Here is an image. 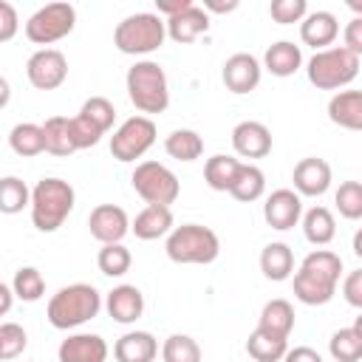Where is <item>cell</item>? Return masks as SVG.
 <instances>
[{"mask_svg": "<svg viewBox=\"0 0 362 362\" xmlns=\"http://www.w3.org/2000/svg\"><path fill=\"white\" fill-rule=\"evenodd\" d=\"M339 272H342L339 255L328 249H314L311 255L303 257L294 274V297L305 305H325L337 291Z\"/></svg>", "mask_w": 362, "mask_h": 362, "instance_id": "1", "label": "cell"}, {"mask_svg": "<svg viewBox=\"0 0 362 362\" xmlns=\"http://www.w3.org/2000/svg\"><path fill=\"white\" fill-rule=\"evenodd\" d=\"M102 308V297L93 286L88 283H71L62 286L51 300H48V322L59 331L76 328L88 320H93Z\"/></svg>", "mask_w": 362, "mask_h": 362, "instance_id": "2", "label": "cell"}, {"mask_svg": "<svg viewBox=\"0 0 362 362\" xmlns=\"http://www.w3.org/2000/svg\"><path fill=\"white\" fill-rule=\"evenodd\" d=\"M74 187L62 178H42L31 189V223L40 232H57L74 209Z\"/></svg>", "mask_w": 362, "mask_h": 362, "instance_id": "3", "label": "cell"}, {"mask_svg": "<svg viewBox=\"0 0 362 362\" xmlns=\"http://www.w3.org/2000/svg\"><path fill=\"white\" fill-rule=\"evenodd\" d=\"M127 96L141 113H164L170 105L167 74L158 62L141 59L127 71Z\"/></svg>", "mask_w": 362, "mask_h": 362, "instance_id": "4", "label": "cell"}, {"mask_svg": "<svg viewBox=\"0 0 362 362\" xmlns=\"http://www.w3.org/2000/svg\"><path fill=\"white\" fill-rule=\"evenodd\" d=\"M308 82L320 90H337L345 88L348 82H354V76L359 74V57L354 51H348L345 45H334L325 51H317L308 59Z\"/></svg>", "mask_w": 362, "mask_h": 362, "instance_id": "5", "label": "cell"}, {"mask_svg": "<svg viewBox=\"0 0 362 362\" xmlns=\"http://www.w3.org/2000/svg\"><path fill=\"white\" fill-rule=\"evenodd\" d=\"M164 249L173 263H212L221 252V240L209 226L184 223L167 235Z\"/></svg>", "mask_w": 362, "mask_h": 362, "instance_id": "6", "label": "cell"}, {"mask_svg": "<svg viewBox=\"0 0 362 362\" xmlns=\"http://www.w3.org/2000/svg\"><path fill=\"white\" fill-rule=\"evenodd\" d=\"M167 37V23L158 17V14H150V11H139V14H130L124 17L116 31H113V45L122 51V54H153L156 48H161Z\"/></svg>", "mask_w": 362, "mask_h": 362, "instance_id": "7", "label": "cell"}, {"mask_svg": "<svg viewBox=\"0 0 362 362\" xmlns=\"http://www.w3.org/2000/svg\"><path fill=\"white\" fill-rule=\"evenodd\" d=\"M130 181H133L136 195L144 198L147 206H170L181 192V184H178L175 173L170 167L158 164V161H141L133 170Z\"/></svg>", "mask_w": 362, "mask_h": 362, "instance_id": "8", "label": "cell"}, {"mask_svg": "<svg viewBox=\"0 0 362 362\" xmlns=\"http://www.w3.org/2000/svg\"><path fill=\"white\" fill-rule=\"evenodd\" d=\"M76 8L71 3H48L37 8L25 23V37L34 45H51L74 31Z\"/></svg>", "mask_w": 362, "mask_h": 362, "instance_id": "9", "label": "cell"}, {"mask_svg": "<svg viewBox=\"0 0 362 362\" xmlns=\"http://www.w3.org/2000/svg\"><path fill=\"white\" fill-rule=\"evenodd\" d=\"M156 144V124L147 116H130L110 136V153L116 161H136Z\"/></svg>", "mask_w": 362, "mask_h": 362, "instance_id": "10", "label": "cell"}, {"mask_svg": "<svg viewBox=\"0 0 362 362\" xmlns=\"http://www.w3.org/2000/svg\"><path fill=\"white\" fill-rule=\"evenodd\" d=\"M25 74H28V82L37 88V90H54L65 82L68 76V59L62 51L57 48H40L28 57L25 62Z\"/></svg>", "mask_w": 362, "mask_h": 362, "instance_id": "11", "label": "cell"}, {"mask_svg": "<svg viewBox=\"0 0 362 362\" xmlns=\"http://www.w3.org/2000/svg\"><path fill=\"white\" fill-rule=\"evenodd\" d=\"M88 229L90 235L105 246V243H122V238L130 232V221L127 212L116 204H99L90 218H88Z\"/></svg>", "mask_w": 362, "mask_h": 362, "instance_id": "12", "label": "cell"}, {"mask_svg": "<svg viewBox=\"0 0 362 362\" xmlns=\"http://www.w3.org/2000/svg\"><path fill=\"white\" fill-rule=\"evenodd\" d=\"M300 212H303V201H300V192H294V189H274L263 204L266 223L280 232L291 229L300 221Z\"/></svg>", "mask_w": 362, "mask_h": 362, "instance_id": "13", "label": "cell"}, {"mask_svg": "<svg viewBox=\"0 0 362 362\" xmlns=\"http://www.w3.org/2000/svg\"><path fill=\"white\" fill-rule=\"evenodd\" d=\"M223 85L232 90V93H249L260 85V62L252 57V54H232L226 62H223Z\"/></svg>", "mask_w": 362, "mask_h": 362, "instance_id": "14", "label": "cell"}, {"mask_svg": "<svg viewBox=\"0 0 362 362\" xmlns=\"http://www.w3.org/2000/svg\"><path fill=\"white\" fill-rule=\"evenodd\" d=\"M232 147L243 158H263L272 153V133L263 122H240L232 130Z\"/></svg>", "mask_w": 362, "mask_h": 362, "instance_id": "15", "label": "cell"}, {"mask_svg": "<svg viewBox=\"0 0 362 362\" xmlns=\"http://www.w3.org/2000/svg\"><path fill=\"white\" fill-rule=\"evenodd\" d=\"M291 181H294V189L300 195L317 198L331 187V167H328L325 158H314V156L303 158V161H297V167L291 173Z\"/></svg>", "mask_w": 362, "mask_h": 362, "instance_id": "16", "label": "cell"}, {"mask_svg": "<svg viewBox=\"0 0 362 362\" xmlns=\"http://www.w3.org/2000/svg\"><path fill=\"white\" fill-rule=\"evenodd\" d=\"M57 356H59V362H105L107 342L99 334H74V337L62 339Z\"/></svg>", "mask_w": 362, "mask_h": 362, "instance_id": "17", "label": "cell"}, {"mask_svg": "<svg viewBox=\"0 0 362 362\" xmlns=\"http://www.w3.org/2000/svg\"><path fill=\"white\" fill-rule=\"evenodd\" d=\"M339 34V23L331 11H311L303 23H300V40L311 48L325 51V45H331Z\"/></svg>", "mask_w": 362, "mask_h": 362, "instance_id": "18", "label": "cell"}, {"mask_svg": "<svg viewBox=\"0 0 362 362\" xmlns=\"http://www.w3.org/2000/svg\"><path fill=\"white\" fill-rule=\"evenodd\" d=\"M156 354H158V342L147 331H130L119 337L113 345V356L119 362H153Z\"/></svg>", "mask_w": 362, "mask_h": 362, "instance_id": "19", "label": "cell"}, {"mask_svg": "<svg viewBox=\"0 0 362 362\" xmlns=\"http://www.w3.org/2000/svg\"><path fill=\"white\" fill-rule=\"evenodd\" d=\"M328 119L345 130H362V90H339L328 102Z\"/></svg>", "mask_w": 362, "mask_h": 362, "instance_id": "20", "label": "cell"}, {"mask_svg": "<svg viewBox=\"0 0 362 362\" xmlns=\"http://www.w3.org/2000/svg\"><path fill=\"white\" fill-rule=\"evenodd\" d=\"M141 311H144V297H141V291L136 286H127L124 283V286H116L107 294V314L116 322H122V325L136 322L141 317Z\"/></svg>", "mask_w": 362, "mask_h": 362, "instance_id": "21", "label": "cell"}, {"mask_svg": "<svg viewBox=\"0 0 362 362\" xmlns=\"http://www.w3.org/2000/svg\"><path fill=\"white\" fill-rule=\"evenodd\" d=\"M206 28H209V17L201 6H189L181 14L167 20V34L175 42H195Z\"/></svg>", "mask_w": 362, "mask_h": 362, "instance_id": "22", "label": "cell"}, {"mask_svg": "<svg viewBox=\"0 0 362 362\" xmlns=\"http://www.w3.org/2000/svg\"><path fill=\"white\" fill-rule=\"evenodd\" d=\"M130 232L139 240H156L161 235H170L173 232V212H170V206H144L136 215V221L130 223Z\"/></svg>", "mask_w": 362, "mask_h": 362, "instance_id": "23", "label": "cell"}, {"mask_svg": "<svg viewBox=\"0 0 362 362\" xmlns=\"http://www.w3.org/2000/svg\"><path fill=\"white\" fill-rule=\"evenodd\" d=\"M260 272L269 280H274V283L291 277V272H294V252L286 243H280V240L263 246V252H260Z\"/></svg>", "mask_w": 362, "mask_h": 362, "instance_id": "24", "label": "cell"}, {"mask_svg": "<svg viewBox=\"0 0 362 362\" xmlns=\"http://www.w3.org/2000/svg\"><path fill=\"white\" fill-rule=\"evenodd\" d=\"M266 71L274 74V76H291L300 65H303V54H300V45L288 42V40H280L274 45L266 48Z\"/></svg>", "mask_w": 362, "mask_h": 362, "instance_id": "25", "label": "cell"}, {"mask_svg": "<svg viewBox=\"0 0 362 362\" xmlns=\"http://www.w3.org/2000/svg\"><path fill=\"white\" fill-rule=\"evenodd\" d=\"M246 351L255 362H280L288 351V342L286 337H277V334H269L263 328H255L246 339Z\"/></svg>", "mask_w": 362, "mask_h": 362, "instance_id": "26", "label": "cell"}, {"mask_svg": "<svg viewBox=\"0 0 362 362\" xmlns=\"http://www.w3.org/2000/svg\"><path fill=\"white\" fill-rule=\"evenodd\" d=\"M238 170H240V161L238 158L218 153V156L206 158V164H204V181L215 192H229L232 184H235V178H238Z\"/></svg>", "mask_w": 362, "mask_h": 362, "instance_id": "27", "label": "cell"}, {"mask_svg": "<svg viewBox=\"0 0 362 362\" xmlns=\"http://www.w3.org/2000/svg\"><path fill=\"white\" fill-rule=\"evenodd\" d=\"M257 328L288 339V334H291V328H294V308H291V303H288V300H280V297H277V300H269V303L263 305V311H260Z\"/></svg>", "mask_w": 362, "mask_h": 362, "instance_id": "28", "label": "cell"}, {"mask_svg": "<svg viewBox=\"0 0 362 362\" xmlns=\"http://www.w3.org/2000/svg\"><path fill=\"white\" fill-rule=\"evenodd\" d=\"M42 133H45V153H51V156L76 153V141H74V133H71V119L51 116V119H45Z\"/></svg>", "mask_w": 362, "mask_h": 362, "instance_id": "29", "label": "cell"}, {"mask_svg": "<svg viewBox=\"0 0 362 362\" xmlns=\"http://www.w3.org/2000/svg\"><path fill=\"white\" fill-rule=\"evenodd\" d=\"M8 144L17 156L23 158H31V156H40L45 150V133H42V124H34V122H23V124H14L11 133H8Z\"/></svg>", "mask_w": 362, "mask_h": 362, "instance_id": "30", "label": "cell"}, {"mask_svg": "<svg viewBox=\"0 0 362 362\" xmlns=\"http://www.w3.org/2000/svg\"><path fill=\"white\" fill-rule=\"evenodd\" d=\"M303 232H305V240L314 243V246H325L334 240L337 235V223H334V215L331 209L325 206H311L303 218Z\"/></svg>", "mask_w": 362, "mask_h": 362, "instance_id": "31", "label": "cell"}, {"mask_svg": "<svg viewBox=\"0 0 362 362\" xmlns=\"http://www.w3.org/2000/svg\"><path fill=\"white\" fill-rule=\"evenodd\" d=\"M263 189H266V175H263V170L255 167V164H240L238 178H235V184H232L229 195H232L235 201L249 204V201H257V198L263 195Z\"/></svg>", "mask_w": 362, "mask_h": 362, "instance_id": "32", "label": "cell"}, {"mask_svg": "<svg viewBox=\"0 0 362 362\" xmlns=\"http://www.w3.org/2000/svg\"><path fill=\"white\" fill-rule=\"evenodd\" d=\"M164 150H167V156H173V158H178V161H195V158H201V153H204V139H201L195 130L181 127V130H173V133L167 136Z\"/></svg>", "mask_w": 362, "mask_h": 362, "instance_id": "33", "label": "cell"}, {"mask_svg": "<svg viewBox=\"0 0 362 362\" xmlns=\"http://www.w3.org/2000/svg\"><path fill=\"white\" fill-rule=\"evenodd\" d=\"M164 362H201V345L189 334H173L161 345Z\"/></svg>", "mask_w": 362, "mask_h": 362, "instance_id": "34", "label": "cell"}, {"mask_svg": "<svg viewBox=\"0 0 362 362\" xmlns=\"http://www.w3.org/2000/svg\"><path fill=\"white\" fill-rule=\"evenodd\" d=\"M96 263H99V272H102V274H107V277H122V274H127L133 257H130V249H127V246H122V243H105V246L99 249Z\"/></svg>", "mask_w": 362, "mask_h": 362, "instance_id": "35", "label": "cell"}, {"mask_svg": "<svg viewBox=\"0 0 362 362\" xmlns=\"http://www.w3.org/2000/svg\"><path fill=\"white\" fill-rule=\"evenodd\" d=\"M328 351H331V356L337 362H359L362 359V337L354 331V325L351 328H339L331 337Z\"/></svg>", "mask_w": 362, "mask_h": 362, "instance_id": "36", "label": "cell"}, {"mask_svg": "<svg viewBox=\"0 0 362 362\" xmlns=\"http://www.w3.org/2000/svg\"><path fill=\"white\" fill-rule=\"evenodd\" d=\"M23 206H31V192H28V187H25L20 178L6 175V178L0 181V209H3L6 215H14V212H20Z\"/></svg>", "mask_w": 362, "mask_h": 362, "instance_id": "37", "label": "cell"}, {"mask_svg": "<svg viewBox=\"0 0 362 362\" xmlns=\"http://www.w3.org/2000/svg\"><path fill=\"white\" fill-rule=\"evenodd\" d=\"M11 288H14V294H17L23 303H34V300L42 297V291H45V280H42V274H40L34 266H23V269L14 272Z\"/></svg>", "mask_w": 362, "mask_h": 362, "instance_id": "38", "label": "cell"}, {"mask_svg": "<svg viewBox=\"0 0 362 362\" xmlns=\"http://www.w3.org/2000/svg\"><path fill=\"white\" fill-rule=\"evenodd\" d=\"M334 204H337L342 218L359 221L362 218V184L359 181H342L337 195H334Z\"/></svg>", "mask_w": 362, "mask_h": 362, "instance_id": "39", "label": "cell"}, {"mask_svg": "<svg viewBox=\"0 0 362 362\" xmlns=\"http://www.w3.org/2000/svg\"><path fill=\"white\" fill-rule=\"evenodd\" d=\"M79 116H85L90 124H96L102 133H107L110 124H113V119H116V107H113V102L105 99V96H90V99L82 105Z\"/></svg>", "mask_w": 362, "mask_h": 362, "instance_id": "40", "label": "cell"}, {"mask_svg": "<svg viewBox=\"0 0 362 362\" xmlns=\"http://www.w3.org/2000/svg\"><path fill=\"white\" fill-rule=\"evenodd\" d=\"M25 345H28V337H25L23 325H17V322H3L0 325V359L3 362L20 356L25 351Z\"/></svg>", "mask_w": 362, "mask_h": 362, "instance_id": "41", "label": "cell"}, {"mask_svg": "<svg viewBox=\"0 0 362 362\" xmlns=\"http://www.w3.org/2000/svg\"><path fill=\"white\" fill-rule=\"evenodd\" d=\"M269 14L274 23L280 25H291V23H303L308 17V3L305 0H274L269 6Z\"/></svg>", "mask_w": 362, "mask_h": 362, "instance_id": "42", "label": "cell"}, {"mask_svg": "<svg viewBox=\"0 0 362 362\" xmlns=\"http://www.w3.org/2000/svg\"><path fill=\"white\" fill-rule=\"evenodd\" d=\"M71 133H74V141H76V150H85V147H93L105 133L96 127V124H90L85 116H74L71 119Z\"/></svg>", "mask_w": 362, "mask_h": 362, "instance_id": "43", "label": "cell"}, {"mask_svg": "<svg viewBox=\"0 0 362 362\" xmlns=\"http://www.w3.org/2000/svg\"><path fill=\"white\" fill-rule=\"evenodd\" d=\"M342 297L348 300V305L354 308H362V269L351 272L342 283Z\"/></svg>", "mask_w": 362, "mask_h": 362, "instance_id": "44", "label": "cell"}, {"mask_svg": "<svg viewBox=\"0 0 362 362\" xmlns=\"http://www.w3.org/2000/svg\"><path fill=\"white\" fill-rule=\"evenodd\" d=\"M17 31V11L11 3L0 0V42H8Z\"/></svg>", "mask_w": 362, "mask_h": 362, "instance_id": "45", "label": "cell"}, {"mask_svg": "<svg viewBox=\"0 0 362 362\" xmlns=\"http://www.w3.org/2000/svg\"><path fill=\"white\" fill-rule=\"evenodd\" d=\"M345 48L354 51L356 57H362V17H354L348 25H345Z\"/></svg>", "mask_w": 362, "mask_h": 362, "instance_id": "46", "label": "cell"}, {"mask_svg": "<svg viewBox=\"0 0 362 362\" xmlns=\"http://www.w3.org/2000/svg\"><path fill=\"white\" fill-rule=\"evenodd\" d=\"M283 362H322V356L314 348H308V345H297V348L286 351Z\"/></svg>", "mask_w": 362, "mask_h": 362, "instance_id": "47", "label": "cell"}, {"mask_svg": "<svg viewBox=\"0 0 362 362\" xmlns=\"http://www.w3.org/2000/svg\"><path fill=\"white\" fill-rule=\"evenodd\" d=\"M189 6H195V3H192V0H156V8H158L161 14H167V20L175 17V14H181V11L189 8Z\"/></svg>", "mask_w": 362, "mask_h": 362, "instance_id": "48", "label": "cell"}, {"mask_svg": "<svg viewBox=\"0 0 362 362\" xmlns=\"http://www.w3.org/2000/svg\"><path fill=\"white\" fill-rule=\"evenodd\" d=\"M235 8H238V0H229V3L206 0V3H204V11H218V14H226V11H235Z\"/></svg>", "mask_w": 362, "mask_h": 362, "instance_id": "49", "label": "cell"}, {"mask_svg": "<svg viewBox=\"0 0 362 362\" xmlns=\"http://www.w3.org/2000/svg\"><path fill=\"white\" fill-rule=\"evenodd\" d=\"M11 286H0V314H8L11 308Z\"/></svg>", "mask_w": 362, "mask_h": 362, "instance_id": "50", "label": "cell"}, {"mask_svg": "<svg viewBox=\"0 0 362 362\" xmlns=\"http://www.w3.org/2000/svg\"><path fill=\"white\" fill-rule=\"evenodd\" d=\"M354 255L356 257H362V226L356 229V235H354Z\"/></svg>", "mask_w": 362, "mask_h": 362, "instance_id": "51", "label": "cell"}, {"mask_svg": "<svg viewBox=\"0 0 362 362\" xmlns=\"http://www.w3.org/2000/svg\"><path fill=\"white\" fill-rule=\"evenodd\" d=\"M348 8L356 11V17H362V0H348Z\"/></svg>", "mask_w": 362, "mask_h": 362, "instance_id": "52", "label": "cell"}, {"mask_svg": "<svg viewBox=\"0 0 362 362\" xmlns=\"http://www.w3.org/2000/svg\"><path fill=\"white\" fill-rule=\"evenodd\" d=\"M354 331H356V334H359V337H362V314H359V317H356V322H354Z\"/></svg>", "mask_w": 362, "mask_h": 362, "instance_id": "53", "label": "cell"}]
</instances>
